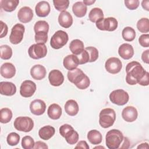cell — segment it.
<instances>
[{"mask_svg":"<svg viewBox=\"0 0 149 149\" xmlns=\"http://www.w3.org/2000/svg\"><path fill=\"white\" fill-rule=\"evenodd\" d=\"M123 140V133L118 129L109 130L105 136L106 146L109 149L119 148Z\"/></svg>","mask_w":149,"mask_h":149,"instance_id":"3","label":"cell"},{"mask_svg":"<svg viewBox=\"0 0 149 149\" xmlns=\"http://www.w3.org/2000/svg\"><path fill=\"white\" fill-rule=\"evenodd\" d=\"M46 109V104L45 102L40 99H36L33 101L30 104V110L31 112L37 116L42 115Z\"/></svg>","mask_w":149,"mask_h":149,"instance_id":"14","label":"cell"},{"mask_svg":"<svg viewBox=\"0 0 149 149\" xmlns=\"http://www.w3.org/2000/svg\"><path fill=\"white\" fill-rule=\"evenodd\" d=\"M104 18L103 11L99 8H94L89 12L88 19L93 23H96L98 20Z\"/></svg>","mask_w":149,"mask_h":149,"instance_id":"32","label":"cell"},{"mask_svg":"<svg viewBox=\"0 0 149 149\" xmlns=\"http://www.w3.org/2000/svg\"><path fill=\"white\" fill-rule=\"evenodd\" d=\"M69 49L73 55H77L84 49V43L79 39L73 40L69 44Z\"/></svg>","mask_w":149,"mask_h":149,"instance_id":"29","label":"cell"},{"mask_svg":"<svg viewBox=\"0 0 149 149\" xmlns=\"http://www.w3.org/2000/svg\"><path fill=\"white\" fill-rule=\"evenodd\" d=\"M126 7L130 10H135L139 6V0H125L124 1Z\"/></svg>","mask_w":149,"mask_h":149,"instance_id":"44","label":"cell"},{"mask_svg":"<svg viewBox=\"0 0 149 149\" xmlns=\"http://www.w3.org/2000/svg\"><path fill=\"white\" fill-rule=\"evenodd\" d=\"M59 133L65 139L66 142L70 145L76 144L79 140L78 133L69 124H63L61 126Z\"/></svg>","mask_w":149,"mask_h":149,"instance_id":"5","label":"cell"},{"mask_svg":"<svg viewBox=\"0 0 149 149\" xmlns=\"http://www.w3.org/2000/svg\"><path fill=\"white\" fill-rule=\"evenodd\" d=\"M141 6L144 9L149 11V1H143L141 2Z\"/></svg>","mask_w":149,"mask_h":149,"instance_id":"52","label":"cell"},{"mask_svg":"<svg viewBox=\"0 0 149 149\" xmlns=\"http://www.w3.org/2000/svg\"><path fill=\"white\" fill-rule=\"evenodd\" d=\"M0 23H1V27L0 38H3L7 35L8 28L6 24L4 22H3L2 20L0 22Z\"/></svg>","mask_w":149,"mask_h":149,"instance_id":"47","label":"cell"},{"mask_svg":"<svg viewBox=\"0 0 149 149\" xmlns=\"http://www.w3.org/2000/svg\"><path fill=\"white\" fill-rule=\"evenodd\" d=\"M116 119L115 111L109 108L102 109L99 115V123L103 128L112 126Z\"/></svg>","mask_w":149,"mask_h":149,"instance_id":"4","label":"cell"},{"mask_svg":"<svg viewBox=\"0 0 149 149\" xmlns=\"http://www.w3.org/2000/svg\"><path fill=\"white\" fill-rule=\"evenodd\" d=\"M63 65L65 69L68 70H72L77 68L79 65L77 56L73 54L67 55L63 59Z\"/></svg>","mask_w":149,"mask_h":149,"instance_id":"24","label":"cell"},{"mask_svg":"<svg viewBox=\"0 0 149 149\" xmlns=\"http://www.w3.org/2000/svg\"><path fill=\"white\" fill-rule=\"evenodd\" d=\"M138 30L142 33H146L149 31V20L148 18L143 17L138 20L137 23Z\"/></svg>","mask_w":149,"mask_h":149,"instance_id":"36","label":"cell"},{"mask_svg":"<svg viewBox=\"0 0 149 149\" xmlns=\"http://www.w3.org/2000/svg\"><path fill=\"white\" fill-rule=\"evenodd\" d=\"M35 41L36 43L45 44L48 40V33H35Z\"/></svg>","mask_w":149,"mask_h":149,"instance_id":"43","label":"cell"},{"mask_svg":"<svg viewBox=\"0 0 149 149\" xmlns=\"http://www.w3.org/2000/svg\"><path fill=\"white\" fill-rule=\"evenodd\" d=\"M111 102L117 105H125L129 100L128 93L122 89H118L112 91L109 94Z\"/></svg>","mask_w":149,"mask_h":149,"instance_id":"8","label":"cell"},{"mask_svg":"<svg viewBox=\"0 0 149 149\" xmlns=\"http://www.w3.org/2000/svg\"><path fill=\"white\" fill-rule=\"evenodd\" d=\"M68 40L69 37L66 32L63 30H58L52 36L50 45L52 48L58 49L65 45Z\"/></svg>","mask_w":149,"mask_h":149,"instance_id":"6","label":"cell"},{"mask_svg":"<svg viewBox=\"0 0 149 149\" xmlns=\"http://www.w3.org/2000/svg\"><path fill=\"white\" fill-rule=\"evenodd\" d=\"M138 84L143 86H147L149 84V73L148 72H146L144 76L138 82Z\"/></svg>","mask_w":149,"mask_h":149,"instance_id":"46","label":"cell"},{"mask_svg":"<svg viewBox=\"0 0 149 149\" xmlns=\"http://www.w3.org/2000/svg\"><path fill=\"white\" fill-rule=\"evenodd\" d=\"M148 56H149V49H147V50L144 51L141 54V59H142V61L147 64L149 63Z\"/></svg>","mask_w":149,"mask_h":149,"instance_id":"49","label":"cell"},{"mask_svg":"<svg viewBox=\"0 0 149 149\" xmlns=\"http://www.w3.org/2000/svg\"><path fill=\"white\" fill-rule=\"evenodd\" d=\"M64 108L66 113L71 116L77 115L79 110L78 104L74 100H68L65 104Z\"/></svg>","mask_w":149,"mask_h":149,"instance_id":"26","label":"cell"},{"mask_svg":"<svg viewBox=\"0 0 149 149\" xmlns=\"http://www.w3.org/2000/svg\"><path fill=\"white\" fill-rule=\"evenodd\" d=\"M67 76L69 81L73 83L79 89H86L90 84L89 77L79 68L69 70Z\"/></svg>","mask_w":149,"mask_h":149,"instance_id":"2","label":"cell"},{"mask_svg":"<svg viewBox=\"0 0 149 149\" xmlns=\"http://www.w3.org/2000/svg\"><path fill=\"white\" fill-rule=\"evenodd\" d=\"M19 3V0H1L0 1L1 8L8 12H11L15 10Z\"/></svg>","mask_w":149,"mask_h":149,"instance_id":"30","label":"cell"},{"mask_svg":"<svg viewBox=\"0 0 149 149\" xmlns=\"http://www.w3.org/2000/svg\"><path fill=\"white\" fill-rule=\"evenodd\" d=\"M28 54L31 58L33 59H39L44 58L47 55V48L45 44H34L29 47Z\"/></svg>","mask_w":149,"mask_h":149,"instance_id":"10","label":"cell"},{"mask_svg":"<svg viewBox=\"0 0 149 149\" xmlns=\"http://www.w3.org/2000/svg\"><path fill=\"white\" fill-rule=\"evenodd\" d=\"M35 143L34 139L30 136H26L22 140V147L24 149H31L34 148Z\"/></svg>","mask_w":149,"mask_h":149,"instance_id":"40","label":"cell"},{"mask_svg":"<svg viewBox=\"0 0 149 149\" xmlns=\"http://www.w3.org/2000/svg\"><path fill=\"white\" fill-rule=\"evenodd\" d=\"M35 10L36 15L38 17H44L47 16L51 11V7L49 3L45 1H42L37 3Z\"/></svg>","mask_w":149,"mask_h":149,"instance_id":"20","label":"cell"},{"mask_svg":"<svg viewBox=\"0 0 149 149\" xmlns=\"http://www.w3.org/2000/svg\"><path fill=\"white\" fill-rule=\"evenodd\" d=\"M119 56L123 59L128 60L132 58L134 55V49L132 45L127 43L122 44L118 49Z\"/></svg>","mask_w":149,"mask_h":149,"instance_id":"18","label":"cell"},{"mask_svg":"<svg viewBox=\"0 0 149 149\" xmlns=\"http://www.w3.org/2000/svg\"><path fill=\"white\" fill-rule=\"evenodd\" d=\"M47 71L45 68L41 65H35L30 70V74L31 77L37 80L43 79L46 76Z\"/></svg>","mask_w":149,"mask_h":149,"instance_id":"22","label":"cell"},{"mask_svg":"<svg viewBox=\"0 0 149 149\" xmlns=\"http://www.w3.org/2000/svg\"><path fill=\"white\" fill-rule=\"evenodd\" d=\"M62 113L61 107L57 104H52L47 110V114L49 118L53 120H56L60 118Z\"/></svg>","mask_w":149,"mask_h":149,"instance_id":"25","label":"cell"},{"mask_svg":"<svg viewBox=\"0 0 149 149\" xmlns=\"http://www.w3.org/2000/svg\"><path fill=\"white\" fill-rule=\"evenodd\" d=\"M87 139L94 145L100 144L102 142V136L101 133L97 130H91L87 134Z\"/></svg>","mask_w":149,"mask_h":149,"instance_id":"31","label":"cell"},{"mask_svg":"<svg viewBox=\"0 0 149 149\" xmlns=\"http://www.w3.org/2000/svg\"><path fill=\"white\" fill-rule=\"evenodd\" d=\"M49 24L45 20H39L37 22L34 26V31L35 33H47L49 31Z\"/></svg>","mask_w":149,"mask_h":149,"instance_id":"35","label":"cell"},{"mask_svg":"<svg viewBox=\"0 0 149 149\" xmlns=\"http://www.w3.org/2000/svg\"><path fill=\"white\" fill-rule=\"evenodd\" d=\"M17 17L22 23H26L30 22L33 17V10L29 6H23L18 11Z\"/></svg>","mask_w":149,"mask_h":149,"instance_id":"17","label":"cell"},{"mask_svg":"<svg viewBox=\"0 0 149 149\" xmlns=\"http://www.w3.org/2000/svg\"><path fill=\"white\" fill-rule=\"evenodd\" d=\"M16 74L15 66L10 62H5L1 66V74L5 79L12 78Z\"/></svg>","mask_w":149,"mask_h":149,"instance_id":"21","label":"cell"},{"mask_svg":"<svg viewBox=\"0 0 149 149\" xmlns=\"http://www.w3.org/2000/svg\"><path fill=\"white\" fill-rule=\"evenodd\" d=\"M105 148L104 147L102 146H98V147H95V148Z\"/></svg>","mask_w":149,"mask_h":149,"instance_id":"55","label":"cell"},{"mask_svg":"<svg viewBox=\"0 0 149 149\" xmlns=\"http://www.w3.org/2000/svg\"><path fill=\"white\" fill-rule=\"evenodd\" d=\"M139 44L143 47L147 48L149 47V34H144L140 36L139 38Z\"/></svg>","mask_w":149,"mask_h":149,"instance_id":"45","label":"cell"},{"mask_svg":"<svg viewBox=\"0 0 149 149\" xmlns=\"http://www.w3.org/2000/svg\"><path fill=\"white\" fill-rule=\"evenodd\" d=\"M36 91V84L30 80L23 81L20 87V95L25 98L31 97Z\"/></svg>","mask_w":149,"mask_h":149,"instance_id":"13","label":"cell"},{"mask_svg":"<svg viewBox=\"0 0 149 149\" xmlns=\"http://www.w3.org/2000/svg\"><path fill=\"white\" fill-rule=\"evenodd\" d=\"M146 70L137 61H132L126 66V81L129 85H135L144 76Z\"/></svg>","mask_w":149,"mask_h":149,"instance_id":"1","label":"cell"},{"mask_svg":"<svg viewBox=\"0 0 149 149\" xmlns=\"http://www.w3.org/2000/svg\"><path fill=\"white\" fill-rule=\"evenodd\" d=\"M1 58L4 60L9 59L12 56V49L8 45H2L0 47Z\"/></svg>","mask_w":149,"mask_h":149,"instance_id":"37","label":"cell"},{"mask_svg":"<svg viewBox=\"0 0 149 149\" xmlns=\"http://www.w3.org/2000/svg\"><path fill=\"white\" fill-rule=\"evenodd\" d=\"M48 80L52 86L58 87L63 83L64 76L61 71L57 69H54L49 73Z\"/></svg>","mask_w":149,"mask_h":149,"instance_id":"15","label":"cell"},{"mask_svg":"<svg viewBox=\"0 0 149 149\" xmlns=\"http://www.w3.org/2000/svg\"><path fill=\"white\" fill-rule=\"evenodd\" d=\"M12 118V112L8 108H3L0 110V122L2 123H7Z\"/></svg>","mask_w":149,"mask_h":149,"instance_id":"34","label":"cell"},{"mask_svg":"<svg viewBox=\"0 0 149 149\" xmlns=\"http://www.w3.org/2000/svg\"><path fill=\"white\" fill-rule=\"evenodd\" d=\"M122 36L126 41H132L136 37V31L132 27L127 26L123 29Z\"/></svg>","mask_w":149,"mask_h":149,"instance_id":"33","label":"cell"},{"mask_svg":"<svg viewBox=\"0 0 149 149\" xmlns=\"http://www.w3.org/2000/svg\"><path fill=\"white\" fill-rule=\"evenodd\" d=\"M53 3L55 8L60 12L66 11L69 5V0H54Z\"/></svg>","mask_w":149,"mask_h":149,"instance_id":"38","label":"cell"},{"mask_svg":"<svg viewBox=\"0 0 149 149\" xmlns=\"http://www.w3.org/2000/svg\"><path fill=\"white\" fill-rule=\"evenodd\" d=\"M105 68L108 72L111 74H116L121 70L122 63L119 58L111 57L106 61Z\"/></svg>","mask_w":149,"mask_h":149,"instance_id":"12","label":"cell"},{"mask_svg":"<svg viewBox=\"0 0 149 149\" xmlns=\"http://www.w3.org/2000/svg\"><path fill=\"white\" fill-rule=\"evenodd\" d=\"M16 92V87L12 82L1 81L0 83V93L6 96H12Z\"/></svg>","mask_w":149,"mask_h":149,"instance_id":"19","label":"cell"},{"mask_svg":"<svg viewBox=\"0 0 149 149\" xmlns=\"http://www.w3.org/2000/svg\"><path fill=\"white\" fill-rule=\"evenodd\" d=\"M25 31L24 26L20 23H17L13 26L9 36L10 42L15 45L19 44L23 38Z\"/></svg>","mask_w":149,"mask_h":149,"instance_id":"11","label":"cell"},{"mask_svg":"<svg viewBox=\"0 0 149 149\" xmlns=\"http://www.w3.org/2000/svg\"><path fill=\"white\" fill-rule=\"evenodd\" d=\"M13 125L18 131L29 132L33 129L34 122L30 117L19 116L15 119Z\"/></svg>","mask_w":149,"mask_h":149,"instance_id":"7","label":"cell"},{"mask_svg":"<svg viewBox=\"0 0 149 149\" xmlns=\"http://www.w3.org/2000/svg\"><path fill=\"white\" fill-rule=\"evenodd\" d=\"M20 141V136L15 133L12 132L9 133L6 138L7 143L10 146H15L18 144Z\"/></svg>","mask_w":149,"mask_h":149,"instance_id":"39","label":"cell"},{"mask_svg":"<svg viewBox=\"0 0 149 149\" xmlns=\"http://www.w3.org/2000/svg\"><path fill=\"white\" fill-rule=\"evenodd\" d=\"M58 22L61 26L63 28L68 29L73 24V17L69 12L63 11L61 12L59 15Z\"/></svg>","mask_w":149,"mask_h":149,"instance_id":"23","label":"cell"},{"mask_svg":"<svg viewBox=\"0 0 149 149\" xmlns=\"http://www.w3.org/2000/svg\"><path fill=\"white\" fill-rule=\"evenodd\" d=\"M138 116V112L136 108L132 106L125 107L122 112V118L127 122H133L135 121Z\"/></svg>","mask_w":149,"mask_h":149,"instance_id":"16","label":"cell"},{"mask_svg":"<svg viewBox=\"0 0 149 149\" xmlns=\"http://www.w3.org/2000/svg\"><path fill=\"white\" fill-rule=\"evenodd\" d=\"M79 61V64L82 65L89 62L90 56L88 52L84 49L80 54L76 55Z\"/></svg>","mask_w":149,"mask_h":149,"instance_id":"42","label":"cell"},{"mask_svg":"<svg viewBox=\"0 0 149 149\" xmlns=\"http://www.w3.org/2000/svg\"><path fill=\"white\" fill-rule=\"evenodd\" d=\"M87 10V6L81 1L76 2L72 6V11L77 17H84L86 14Z\"/></svg>","mask_w":149,"mask_h":149,"instance_id":"28","label":"cell"},{"mask_svg":"<svg viewBox=\"0 0 149 149\" xmlns=\"http://www.w3.org/2000/svg\"><path fill=\"white\" fill-rule=\"evenodd\" d=\"M84 4H85L86 6L87 5H93L94 3L95 2V0H84L83 2Z\"/></svg>","mask_w":149,"mask_h":149,"instance_id":"53","label":"cell"},{"mask_svg":"<svg viewBox=\"0 0 149 149\" xmlns=\"http://www.w3.org/2000/svg\"><path fill=\"white\" fill-rule=\"evenodd\" d=\"M75 148H84V149H89V146L87 143V142L84 140H81L78 142L77 146L75 147Z\"/></svg>","mask_w":149,"mask_h":149,"instance_id":"50","label":"cell"},{"mask_svg":"<svg viewBox=\"0 0 149 149\" xmlns=\"http://www.w3.org/2000/svg\"><path fill=\"white\" fill-rule=\"evenodd\" d=\"M85 49L88 52L90 56L89 62H95L98 58V51L94 47H86Z\"/></svg>","mask_w":149,"mask_h":149,"instance_id":"41","label":"cell"},{"mask_svg":"<svg viewBox=\"0 0 149 149\" xmlns=\"http://www.w3.org/2000/svg\"><path fill=\"white\" fill-rule=\"evenodd\" d=\"M123 143L121 147H119L120 148H128L130 146V141L127 137H123Z\"/></svg>","mask_w":149,"mask_h":149,"instance_id":"51","label":"cell"},{"mask_svg":"<svg viewBox=\"0 0 149 149\" xmlns=\"http://www.w3.org/2000/svg\"><path fill=\"white\" fill-rule=\"evenodd\" d=\"M95 24L96 27L100 30L113 31L117 29L118 23L115 17H108L98 20Z\"/></svg>","mask_w":149,"mask_h":149,"instance_id":"9","label":"cell"},{"mask_svg":"<svg viewBox=\"0 0 149 149\" xmlns=\"http://www.w3.org/2000/svg\"><path fill=\"white\" fill-rule=\"evenodd\" d=\"M48 148V146L45 143H44L41 141H37L35 143V145H34L33 148H35V149H38V148L47 149Z\"/></svg>","mask_w":149,"mask_h":149,"instance_id":"48","label":"cell"},{"mask_svg":"<svg viewBox=\"0 0 149 149\" xmlns=\"http://www.w3.org/2000/svg\"><path fill=\"white\" fill-rule=\"evenodd\" d=\"M55 129L54 127L50 125L44 126L41 127L38 131L39 137L44 140L50 139L55 134Z\"/></svg>","mask_w":149,"mask_h":149,"instance_id":"27","label":"cell"},{"mask_svg":"<svg viewBox=\"0 0 149 149\" xmlns=\"http://www.w3.org/2000/svg\"><path fill=\"white\" fill-rule=\"evenodd\" d=\"M137 148H148V145L147 143H143L137 146Z\"/></svg>","mask_w":149,"mask_h":149,"instance_id":"54","label":"cell"}]
</instances>
